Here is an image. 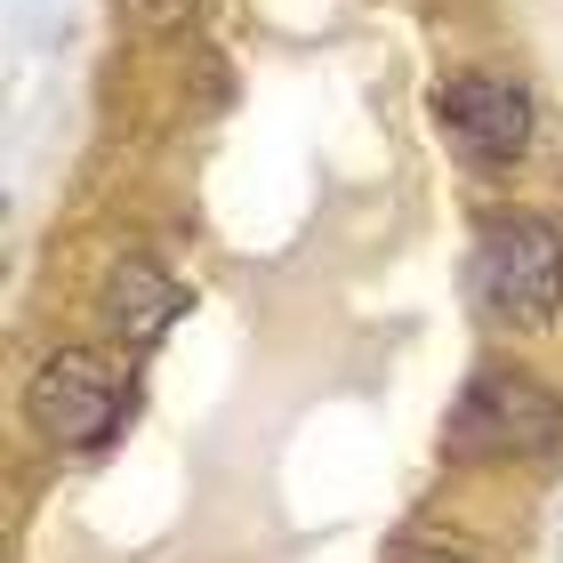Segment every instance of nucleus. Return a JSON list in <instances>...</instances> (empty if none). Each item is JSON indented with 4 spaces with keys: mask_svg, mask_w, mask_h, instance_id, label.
I'll return each mask as SVG.
<instances>
[{
    "mask_svg": "<svg viewBox=\"0 0 563 563\" xmlns=\"http://www.w3.org/2000/svg\"><path fill=\"white\" fill-rule=\"evenodd\" d=\"M475 306L499 330H548L563 314V225L540 210H507L475 242Z\"/></svg>",
    "mask_w": 563,
    "mask_h": 563,
    "instance_id": "1",
    "label": "nucleus"
},
{
    "mask_svg": "<svg viewBox=\"0 0 563 563\" xmlns=\"http://www.w3.org/2000/svg\"><path fill=\"white\" fill-rule=\"evenodd\" d=\"M459 459H555L563 451V395L531 371H475L443 427Z\"/></svg>",
    "mask_w": 563,
    "mask_h": 563,
    "instance_id": "2",
    "label": "nucleus"
},
{
    "mask_svg": "<svg viewBox=\"0 0 563 563\" xmlns=\"http://www.w3.org/2000/svg\"><path fill=\"white\" fill-rule=\"evenodd\" d=\"M24 419L48 451H106L130 419V378L97 346H57L24 387Z\"/></svg>",
    "mask_w": 563,
    "mask_h": 563,
    "instance_id": "3",
    "label": "nucleus"
},
{
    "mask_svg": "<svg viewBox=\"0 0 563 563\" xmlns=\"http://www.w3.org/2000/svg\"><path fill=\"white\" fill-rule=\"evenodd\" d=\"M434 130L459 145V162L516 169L531 137H540V113H531V89L507 81V73H451L434 89Z\"/></svg>",
    "mask_w": 563,
    "mask_h": 563,
    "instance_id": "4",
    "label": "nucleus"
},
{
    "mask_svg": "<svg viewBox=\"0 0 563 563\" xmlns=\"http://www.w3.org/2000/svg\"><path fill=\"white\" fill-rule=\"evenodd\" d=\"M97 306H106L113 339L153 346V339H162V330H169L177 314H186V282H177L162 258L130 250V258H113V266H106V290H97Z\"/></svg>",
    "mask_w": 563,
    "mask_h": 563,
    "instance_id": "5",
    "label": "nucleus"
},
{
    "mask_svg": "<svg viewBox=\"0 0 563 563\" xmlns=\"http://www.w3.org/2000/svg\"><path fill=\"white\" fill-rule=\"evenodd\" d=\"M121 9H130L137 33H177V24L201 16V0H121Z\"/></svg>",
    "mask_w": 563,
    "mask_h": 563,
    "instance_id": "6",
    "label": "nucleus"
},
{
    "mask_svg": "<svg viewBox=\"0 0 563 563\" xmlns=\"http://www.w3.org/2000/svg\"><path fill=\"white\" fill-rule=\"evenodd\" d=\"M387 563H475L467 548H451V540H402Z\"/></svg>",
    "mask_w": 563,
    "mask_h": 563,
    "instance_id": "7",
    "label": "nucleus"
}]
</instances>
